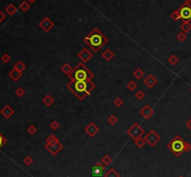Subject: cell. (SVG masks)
Returning a JSON list of instances; mask_svg holds the SVG:
<instances>
[{"label":"cell","mask_w":191,"mask_h":177,"mask_svg":"<svg viewBox=\"0 0 191 177\" xmlns=\"http://www.w3.org/2000/svg\"><path fill=\"white\" fill-rule=\"evenodd\" d=\"M67 89L75 95V96L79 100H84L95 88V83L91 82V80L88 81H73L66 84Z\"/></svg>","instance_id":"6da1fadb"},{"label":"cell","mask_w":191,"mask_h":177,"mask_svg":"<svg viewBox=\"0 0 191 177\" xmlns=\"http://www.w3.org/2000/svg\"><path fill=\"white\" fill-rule=\"evenodd\" d=\"M84 43L93 50L97 53L102 49L104 46L108 43V38L97 28H94L86 37H84Z\"/></svg>","instance_id":"7a4b0ae2"},{"label":"cell","mask_w":191,"mask_h":177,"mask_svg":"<svg viewBox=\"0 0 191 177\" xmlns=\"http://www.w3.org/2000/svg\"><path fill=\"white\" fill-rule=\"evenodd\" d=\"M68 77L70 80L73 81H88L93 79L94 77V74L86 67V65L83 62H79L74 68L72 73L68 75Z\"/></svg>","instance_id":"3957f363"},{"label":"cell","mask_w":191,"mask_h":177,"mask_svg":"<svg viewBox=\"0 0 191 177\" xmlns=\"http://www.w3.org/2000/svg\"><path fill=\"white\" fill-rule=\"evenodd\" d=\"M185 143H186V141L180 136H175L168 143L167 148L175 156V157L178 158L185 152Z\"/></svg>","instance_id":"277c9868"},{"label":"cell","mask_w":191,"mask_h":177,"mask_svg":"<svg viewBox=\"0 0 191 177\" xmlns=\"http://www.w3.org/2000/svg\"><path fill=\"white\" fill-rule=\"evenodd\" d=\"M127 133H128L133 140H135L137 138L142 137L143 134L145 133L144 128L138 123H134L128 128V130H127Z\"/></svg>","instance_id":"5b68a950"},{"label":"cell","mask_w":191,"mask_h":177,"mask_svg":"<svg viewBox=\"0 0 191 177\" xmlns=\"http://www.w3.org/2000/svg\"><path fill=\"white\" fill-rule=\"evenodd\" d=\"M144 139L146 142V144H148L151 147H154L156 145H158L160 141V136L156 131L150 130V131H148L147 133L145 134Z\"/></svg>","instance_id":"8992f818"},{"label":"cell","mask_w":191,"mask_h":177,"mask_svg":"<svg viewBox=\"0 0 191 177\" xmlns=\"http://www.w3.org/2000/svg\"><path fill=\"white\" fill-rule=\"evenodd\" d=\"M178 13L180 16V20L184 22H189L191 20V6L190 4L184 3L180 8H178Z\"/></svg>","instance_id":"52a82bcc"},{"label":"cell","mask_w":191,"mask_h":177,"mask_svg":"<svg viewBox=\"0 0 191 177\" xmlns=\"http://www.w3.org/2000/svg\"><path fill=\"white\" fill-rule=\"evenodd\" d=\"M77 58H79L81 60V62L87 63V62H89L91 59L93 58V52H91L89 48L84 47V48H82L81 50L79 52V54H77Z\"/></svg>","instance_id":"ba28073f"},{"label":"cell","mask_w":191,"mask_h":177,"mask_svg":"<svg viewBox=\"0 0 191 177\" xmlns=\"http://www.w3.org/2000/svg\"><path fill=\"white\" fill-rule=\"evenodd\" d=\"M84 131L88 134L89 137H94L96 134L100 132V128L97 124H95L93 122L90 123L87 126H85Z\"/></svg>","instance_id":"9c48e42d"},{"label":"cell","mask_w":191,"mask_h":177,"mask_svg":"<svg viewBox=\"0 0 191 177\" xmlns=\"http://www.w3.org/2000/svg\"><path fill=\"white\" fill-rule=\"evenodd\" d=\"M38 26L40 27V29L45 32V33H48L49 31H51L52 28L54 27V22H52V20L49 19L48 17H45L43 20H41V22H39Z\"/></svg>","instance_id":"30bf717a"},{"label":"cell","mask_w":191,"mask_h":177,"mask_svg":"<svg viewBox=\"0 0 191 177\" xmlns=\"http://www.w3.org/2000/svg\"><path fill=\"white\" fill-rule=\"evenodd\" d=\"M45 148H46V149H47L49 153H51L52 156H56L60 151L62 150L63 145L59 141V142L55 143V144H53V145H47V144H45Z\"/></svg>","instance_id":"8fae6325"},{"label":"cell","mask_w":191,"mask_h":177,"mask_svg":"<svg viewBox=\"0 0 191 177\" xmlns=\"http://www.w3.org/2000/svg\"><path fill=\"white\" fill-rule=\"evenodd\" d=\"M154 110L152 109L151 106L149 105H145L144 107L140 110L139 111V114L142 116L144 119L145 120H149L153 115H154Z\"/></svg>","instance_id":"7c38bea8"},{"label":"cell","mask_w":191,"mask_h":177,"mask_svg":"<svg viewBox=\"0 0 191 177\" xmlns=\"http://www.w3.org/2000/svg\"><path fill=\"white\" fill-rule=\"evenodd\" d=\"M143 82L148 88H153L158 83V79L153 74H148Z\"/></svg>","instance_id":"4fadbf2b"},{"label":"cell","mask_w":191,"mask_h":177,"mask_svg":"<svg viewBox=\"0 0 191 177\" xmlns=\"http://www.w3.org/2000/svg\"><path fill=\"white\" fill-rule=\"evenodd\" d=\"M105 171V165L102 162H97V163L93 167V176H100Z\"/></svg>","instance_id":"5bb4252c"},{"label":"cell","mask_w":191,"mask_h":177,"mask_svg":"<svg viewBox=\"0 0 191 177\" xmlns=\"http://www.w3.org/2000/svg\"><path fill=\"white\" fill-rule=\"evenodd\" d=\"M0 113H1V114L3 115V117H5L6 119H10L14 113H15V110H14L10 105H5L4 106V108L0 110Z\"/></svg>","instance_id":"9a60e30c"},{"label":"cell","mask_w":191,"mask_h":177,"mask_svg":"<svg viewBox=\"0 0 191 177\" xmlns=\"http://www.w3.org/2000/svg\"><path fill=\"white\" fill-rule=\"evenodd\" d=\"M114 57H115V53L113 52V51L111 50V49H109V48L104 49V52H102V58H103L105 61H107V62L114 59Z\"/></svg>","instance_id":"2e32d148"},{"label":"cell","mask_w":191,"mask_h":177,"mask_svg":"<svg viewBox=\"0 0 191 177\" xmlns=\"http://www.w3.org/2000/svg\"><path fill=\"white\" fill-rule=\"evenodd\" d=\"M9 76L11 78V79L14 81V82H17V81H19L21 78H22V76H23V73H21V72H19V70H17L16 69H12L10 72V73H9Z\"/></svg>","instance_id":"e0dca14e"},{"label":"cell","mask_w":191,"mask_h":177,"mask_svg":"<svg viewBox=\"0 0 191 177\" xmlns=\"http://www.w3.org/2000/svg\"><path fill=\"white\" fill-rule=\"evenodd\" d=\"M74 70V68L69 64V63H65V64H62V67H61V70L62 73H65V75H69L70 73H72V70Z\"/></svg>","instance_id":"ac0fdd59"},{"label":"cell","mask_w":191,"mask_h":177,"mask_svg":"<svg viewBox=\"0 0 191 177\" xmlns=\"http://www.w3.org/2000/svg\"><path fill=\"white\" fill-rule=\"evenodd\" d=\"M42 103H43L46 107H51V106L54 103V98L51 95H47L44 96V98L42 99Z\"/></svg>","instance_id":"d6986e66"},{"label":"cell","mask_w":191,"mask_h":177,"mask_svg":"<svg viewBox=\"0 0 191 177\" xmlns=\"http://www.w3.org/2000/svg\"><path fill=\"white\" fill-rule=\"evenodd\" d=\"M104 177H120V174L116 171L114 168H110L104 174Z\"/></svg>","instance_id":"ffe728a7"},{"label":"cell","mask_w":191,"mask_h":177,"mask_svg":"<svg viewBox=\"0 0 191 177\" xmlns=\"http://www.w3.org/2000/svg\"><path fill=\"white\" fill-rule=\"evenodd\" d=\"M132 75L135 77L137 80H141L145 76V72H144L142 69L137 68V69L134 70V72L132 73Z\"/></svg>","instance_id":"44dd1931"},{"label":"cell","mask_w":191,"mask_h":177,"mask_svg":"<svg viewBox=\"0 0 191 177\" xmlns=\"http://www.w3.org/2000/svg\"><path fill=\"white\" fill-rule=\"evenodd\" d=\"M57 142H59V139L56 137V136H54V134H51V136H48L45 140V143L47 145H53V144L57 143Z\"/></svg>","instance_id":"7402d4cb"},{"label":"cell","mask_w":191,"mask_h":177,"mask_svg":"<svg viewBox=\"0 0 191 177\" xmlns=\"http://www.w3.org/2000/svg\"><path fill=\"white\" fill-rule=\"evenodd\" d=\"M5 10L10 16H12L17 12V8L13 4H10L9 6H7V8L5 9Z\"/></svg>","instance_id":"603a6c76"},{"label":"cell","mask_w":191,"mask_h":177,"mask_svg":"<svg viewBox=\"0 0 191 177\" xmlns=\"http://www.w3.org/2000/svg\"><path fill=\"white\" fill-rule=\"evenodd\" d=\"M180 29L182 30V32L184 33H189L191 31V23L189 22H184L181 25H180Z\"/></svg>","instance_id":"cb8c5ba5"},{"label":"cell","mask_w":191,"mask_h":177,"mask_svg":"<svg viewBox=\"0 0 191 177\" xmlns=\"http://www.w3.org/2000/svg\"><path fill=\"white\" fill-rule=\"evenodd\" d=\"M14 69H16L17 70H19V72H21V73H23L24 70L26 69V65L24 64L23 61L19 60V61L16 62V64L14 65Z\"/></svg>","instance_id":"d4e9b609"},{"label":"cell","mask_w":191,"mask_h":177,"mask_svg":"<svg viewBox=\"0 0 191 177\" xmlns=\"http://www.w3.org/2000/svg\"><path fill=\"white\" fill-rule=\"evenodd\" d=\"M112 158L110 157L109 155H107V154H105L104 157L102 158V160H101V162L103 164H104L105 166H108V165H110L111 163H112Z\"/></svg>","instance_id":"484cf974"},{"label":"cell","mask_w":191,"mask_h":177,"mask_svg":"<svg viewBox=\"0 0 191 177\" xmlns=\"http://www.w3.org/2000/svg\"><path fill=\"white\" fill-rule=\"evenodd\" d=\"M118 122V119L115 114H111L108 118H107V123L110 125H116Z\"/></svg>","instance_id":"4316f807"},{"label":"cell","mask_w":191,"mask_h":177,"mask_svg":"<svg viewBox=\"0 0 191 177\" xmlns=\"http://www.w3.org/2000/svg\"><path fill=\"white\" fill-rule=\"evenodd\" d=\"M145 144H146V142L145 141V139L142 138V137L137 138V139L134 140V145H135V146H136L137 147H139V148L144 147V146H145Z\"/></svg>","instance_id":"83f0119b"},{"label":"cell","mask_w":191,"mask_h":177,"mask_svg":"<svg viewBox=\"0 0 191 177\" xmlns=\"http://www.w3.org/2000/svg\"><path fill=\"white\" fill-rule=\"evenodd\" d=\"M30 9V3L27 1V0H25V1H24L22 4L20 5V9L24 11V12H26L28 11Z\"/></svg>","instance_id":"f1b7e54d"},{"label":"cell","mask_w":191,"mask_h":177,"mask_svg":"<svg viewBox=\"0 0 191 177\" xmlns=\"http://www.w3.org/2000/svg\"><path fill=\"white\" fill-rule=\"evenodd\" d=\"M178 61H179V59L177 58V57H176L175 55H171L168 58V62L170 63V64L171 65H176L178 63Z\"/></svg>","instance_id":"f546056e"},{"label":"cell","mask_w":191,"mask_h":177,"mask_svg":"<svg viewBox=\"0 0 191 177\" xmlns=\"http://www.w3.org/2000/svg\"><path fill=\"white\" fill-rule=\"evenodd\" d=\"M137 83L134 82L133 80H131L128 82V83H127V88H128L130 91H134L136 88H137Z\"/></svg>","instance_id":"4dcf8cb0"},{"label":"cell","mask_w":191,"mask_h":177,"mask_svg":"<svg viewBox=\"0 0 191 177\" xmlns=\"http://www.w3.org/2000/svg\"><path fill=\"white\" fill-rule=\"evenodd\" d=\"M187 33L184 32H180L177 33V35H176V39H177L179 42H185L187 40Z\"/></svg>","instance_id":"1f68e13d"},{"label":"cell","mask_w":191,"mask_h":177,"mask_svg":"<svg viewBox=\"0 0 191 177\" xmlns=\"http://www.w3.org/2000/svg\"><path fill=\"white\" fill-rule=\"evenodd\" d=\"M113 103H114V105L116 106L117 108H120V107H122V105L124 104V101H123V99L120 96H118V97H116L115 99H114Z\"/></svg>","instance_id":"d6a6232c"},{"label":"cell","mask_w":191,"mask_h":177,"mask_svg":"<svg viewBox=\"0 0 191 177\" xmlns=\"http://www.w3.org/2000/svg\"><path fill=\"white\" fill-rule=\"evenodd\" d=\"M134 96L136 97V99H138V100H143L144 98L145 97V92L144 91H142V90H139V91H137L136 93H135V95H134Z\"/></svg>","instance_id":"836d02e7"},{"label":"cell","mask_w":191,"mask_h":177,"mask_svg":"<svg viewBox=\"0 0 191 177\" xmlns=\"http://www.w3.org/2000/svg\"><path fill=\"white\" fill-rule=\"evenodd\" d=\"M33 162H34V160L33 158L31 157V156H26V157L24 159V163L27 166H30L33 164Z\"/></svg>","instance_id":"e575fe53"},{"label":"cell","mask_w":191,"mask_h":177,"mask_svg":"<svg viewBox=\"0 0 191 177\" xmlns=\"http://www.w3.org/2000/svg\"><path fill=\"white\" fill-rule=\"evenodd\" d=\"M49 127H51V129L55 131V130H57L59 129V127H60V123L56 121V120H54V121H52L51 123H49Z\"/></svg>","instance_id":"d590c367"},{"label":"cell","mask_w":191,"mask_h":177,"mask_svg":"<svg viewBox=\"0 0 191 177\" xmlns=\"http://www.w3.org/2000/svg\"><path fill=\"white\" fill-rule=\"evenodd\" d=\"M15 95L19 97H22L25 95V90L22 87H19L18 89H16L15 91Z\"/></svg>","instance_id":"8d00e7d4"},{"label":"cell","mask_w":191,"mask_h":177,"mask_svg":"<svg viewBox=\"0 0 191 177\" xmlns=\"http://www.w3.org/2000/svg\"><path fill=\"white\" fill-rule=\"evenodd\" d=\"M37 132V127L35 126V125H30V126L27 128V133H30V134H32V136H33V134L36 133Z\"/></svg>","instance_id":"74e56055"},{"label":"cell","mask_w":191,"mask_h":177,"mask_svg":"<svg viewBox=\"0 0 191 177\" xmlns=\"http://www.w3.org/2000/svg\"><path fill=\"white\" fill-rule=\"evenodd\" d=\"M1 60H2L3 63H6V64H7V63H9L10 61V56L8 53L3 54L2 57H1Z\"/></svg>","instance_id":"f35d334b"},{"label":"cell","mask_w":191,"mask_h":177,"mask_svg":"<svg viewBox=\"0 0 191 177\" xmlns=\"http://www.w3.org/2000/svg\"><path fill=\"white\" fill-rule=\"evenodd\" d=\"M171 18H172L173 20H174V22H176V20H180V16H179V13H178V10H177V9L174 10V11L171 14Z\"/></svg>","instance_id":"ab89813d"},{"label":"cell","mask_w":191,"mask_h":177,"mask_svg":"<svg viewBox=\"0 0 191 177\" xmlns=\"http://www.w3.org/2000/svg\"><path fill=\"white\" fill-rule=\"evenodd\" d=\"M7 138L5 137V136H3V134L0 133V148H1L4 145H6L7 144Z\"/></svg>","instance_id":"60d3db41"},{"label":"cell","mask_w":191,"mask_h":177,"mask_svg":"<svg viewBox=\"0 0 191 177\" xmlns=\"http://www.w3.org/2000/svg\"><path fill=\"white\" fill-rule=\"evenodd\" d=\"M191 150V144L188 142L185 143V152H189Z\"/></svg>","instance_id":"b9f144b4"},{"label":"cell","mask_w":191,"mask_h":177,"mask_svg":"<svg viewBox=\"0 0 191 177\" xmlns=\"http://www.w3.org/2000/svg\"><path fill=\"white\" fill-rule=\"evenodd\" d=\"M5 19H6V15L2 11H0V22H2Z\"/></svg>","instance_id":"7bdbcfd3"},{"label":"cell","mask_w":191,"mask_h":177,"mask_svg":"<svg viewBox=\"0 0 191 177\" xmlns=\"http://www.w3.org/2000/svg\"><path fill=\"white\" fill-rule=\"evenodd\" d=\"M186 125H187V128L191 131V118H190V119L188 120V121L187 122V124H186Z\"/></svg>","instance_id":"ee69618b"},{"label":"cell","mask_w":191,"mask_h":177,"mask_svg":"<svg viewBox=\"0 0 191 177\" xmlns=\"http://www.w3.org/2000/svg\"><path fill=\"white\" fill-rule=\"evenodd\" d=\"M27 1H28V2H29L30 4H33V3H35V2H36V1H37V0H27Z\"/></svg>","instance_id":"f6af8a7d"},{"label":"cell","mask_w":191,"mask_h":177,"mask_svg":"<svg viewBox=\"0 0 191 177\" xmlns=\"http://www.w3.org/2000/svg\"><path fill=\"white\" fill-rule=\"evenodd\" d=\"M184 2L187 4H191V0H184Z\"/></svg>","instance_id":"bcb514c9"},{"label":"cell","mask_w":191,"mask_h":177,"mask_svg":"<svg viewBox=\"0 0 191 177\" xmlns=\"http://www.w3.org/2000/svg\"><path fill=\"white\" fill-rule=\"evenodd\" d=\"M178 177H184V176H183V175H179Z\"/></svg>","instance_id":"7dc6e473"},{"label":"cell","mask_w":191,"mask_h":177,"mask_svg":"<svg viewBox=\"0 0 191 177\" xmlns=\"http://www.w3.org/2000/svg\"><path fill=\"white\" fill-rule=\"evenodd\" d=\"M190 91H191V88H190Z\"/></svg>","instance_id":"c3c4849f"},{"label":"cell","mask_w":191,"mask_h":177,"mask_svg":"<svg viewBox=\"0 0 191 177\" xmlns=\"http://www.w3.org/2000/svg\"><path fill=\"white\" fill-rule=\"evenodd\" d=\"M0 1H1V0H0Z\"/></svg>","instance_id":"681fc988"}]
</instances>
